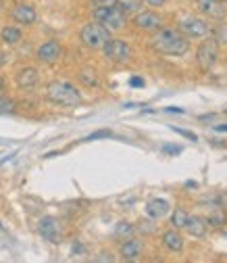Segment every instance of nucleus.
Masks as SVG:
<instances>
[{
    "mask_svg": "<svg viewBox=\"0 0 227 263\" xmlns=\"http://www.w3.org/2000/svg\"><path fill=\"white\" fill-rule=\"evenodd\" d=\"M150 46L167 57H181L188 52L190 42L175 27H158V31L150 38Z\"/></svg>",
    "mask_w": 227,
    "mask_h": 263,
    "instance_id": "f257e3e1",
    "label": "nucleus"
},
{
    "mask_svg": "<svg viewBox=\"0 0 227 263\" xmlns=\"http://www.w3.org/2000/svg\"><path fill=\"white\" fill-rule=\"evenodd\" d=\"M46 96L54 105H60V107L81 105V92L69 82H50L46 88Z\"/></svg>",
    "mask_w": 227,
    "mask_h": 263,
    "instance_id": "f03ea898",
    "label": "nucleus"
},
{
    "mask_svg": "<svg viewBox=\"0 0 227 263\" xmlns=\"http://www.w3.org/2000/svg\"><path fill=\"white\" fill-rule=\"evenodd\" d=\"M94 19L102 23L105 27H109L111 31L123 29L127 23V13L119 7V3L115 5H105V7H96L94 9Z\"/></svg>",
    "mask_w": 227,
    "mask_h": 263,
    "instance_id": "7ed1b4c3",
    "label": "nucleus"
},
{
    "mask_svg": "<svg viewBox=\"0 0 227 263\" xmlns=\"http://www.w3.org/2000/svg\"><path fill=\"white\" fill-rule=\"evenodd\" d=\"M79 40L88 48H102L111 40V29L105 27L102 23H98V21H96V23H88L79 31Z\"/></svg>",
    "mask_w": 227,
    "mask_h": 263,
    "instance_id": "20e7f679",
    "label": "nucleus"
},
{
    "mask_svg": "<svg viewBox=\"0 0 227 263\" xmlns=\"http://www.w3.org/2000/svg\"><path fill=\"white\" fill-rule=\"evenodd\" d=\"M217 57H219V42L215 38H204L196 50V63L202 71H209L215 67L217 63Z\"/></svg>",
    "mask_w": 227,
    "mask_h": 263,
    "instance_id": "39448f33",
    "label": "nucleus"
},
{
    "mask_svg": "<svg viewBox=\"0 0 227 263\" xmlns=\"http://www.w3.org/2000/svg\"><path fill=\"white\" fill-rule=\"evenodd\" d=\"M179 31L185 38H196V40H204L211 36V27L204 19L200 17H185L179 21Z\"/></svg>",
    "mask_w": 227,
    "mask_h": 263,
    "instance_id": "423d86ee",
    "label": "nucleus"
},
{
    "mask_svg": "<svg viewBox=\"0 0 227 263\" xmlns=\"http://www.w3.org/2000/svg\"><path fill=\"white\" fill-rule=\"evenodd\" d=\"M102 50H105V57L113 63H125V61L132 59V46H129L127 42H123V40H113L111 38L102 46Z\"/></svg>",
    "mask_w": 227,
    "mask_h": 263,
    "instance_id": "0eeeda50",
    "label": "nucleus"
},
{
    "mask_svg": "<svg viewBox=\"0 0 227 263\" xmlns=\"http://www.w3.org/2000/svg\"><path fill=\"white\" fill-rule=\"evenodd\" d=\"M60 57H63V46L56 40H48L42 46H38V50H36V59L40 63H44V65H52Z\"/></svg>",
    "mask_w": 227,
    "mask_h": 263,
    "instance_id": "6e6552de",
    "label": "nucleus"
},
{
    "mask_svg": "<svg viewBox=\"0 0 227 263\" xmlns=\"http://www.w3.org/2000/svg\"><path fill=\"white\" fill-rule=\"evenodd\" d=\"M38 232L42 234V238L50 240V242H58L60 236H63V230H60V223L56 217H42L38 221Z\"/></svg>",
    "mask_w": 227,
    "mask_h": 263,
    "instance_id": "1a4fd4ad",
    "label": "nucleus"
},
{
    "mask_svg": "<svg viewBox=\"0 0 227 263\" xmlns=\"http://www.w3.org/2000/svg\"><path fill=\"white\" fill-rule=\"evenodd\" d=\"M196 7L200 13L209 15L215 21H223L227 17V7L223 5V0H196Z\"/></svg>",
    "mask_w": 227,
    "mask_h": 263,
    "instance_id": "9d476101",
    "label": "nucleus"
},
{
    "mask_svg": "<svg viewBox=\"0 0 227 263\" xmlns=\"http://www.w3.org/2000/svg\"><path fill=\"white\" fill-rule=\"evenodd\" d=\"M15 80H17V86H19V88H23V90H34V88L38 86V82H40V73H38L36 67H23V69L17 71Z\"/></svg>",
    "mask_w": 227,
    "mask_h": 263,
    "instance_id": "9b49d317",
    "label": "nucleus"
},
{
    "mask_svg": "<svg viewBox=\"0 0 227 263\" xmlns=\"http://www.w3.org/2000/svg\"><path fill=\"white\" fill-rule=\"evenodd\" d=\"M11 15L21 25H34L38 21V13H36V9L31 7V5H15V9H13Z\"/></svg>",
    "mask_w": 227,
    "mask_h": 263,
    "instance_id": "f8f14e48",
    "label": "nucleus"
},
{
    "mask_svg": "<svg viewBox=\"0 0 227 263\" xmlns=\"http://www.w3.org/2000/svg\"><path fill=\"white\" fill-rule=\"evenodd\" d=\"M142 251H144V242H142L140 238H134V236H129V238L121 245V257H123L125 261H136V259H140Z\"/></svg>",
    "mask_w": 227,
    "mask_h": 263,
    "instance_id": "ddd939ff",
    "label": "nucleus"
},
{
    "mask_svg": "<svg viewBox=\"0 0 227 263\" xmlns=\"http://www.w3.org/2000/svg\"><path fill=\"white\" fill-rule=\"evenodd\" d=\"M134 23L140 29H158L160 25H163V19H160L156 13H152V11H142V13L136 15Z\"/></svg>",
    "mask_w": 227,
    "mask_h": 263,
    "instance_id": "4468645a",
    "label": "nucleus"
},
{
    "mask_svg": "<svg viewBox=\"0 0 227 263\" xmlns=\"http://www.w3.org/2000/svg\"><path fill=\"white\" fill-rule=\"evenodd\" d=\"M169 209H171L169 201H165V199H154V201H150V203L146 205V215H148L150 219H160V217H165V215L169 213Z\"/></svg>",
    "mask_w": 227,
    "mask_h": 263,
    "instance_id": "2eb2a0df",
    "label": "nucleus"
},
{
    "mask_svg": "<svg viewBox=\"0 0 227 263\" xmlns=\"http://www.w3.org/2000/svg\"><path fill=\"white\" fill-rule=\"evenodd\" d=\"M207 221L202 219V217H198V215H188V221H185V230L192 234V236H196V238H202L204 234H207Z\"/></svg>",
    "mask_w": 227,
    "mask_h": 263,
    "instance_id": "dca6fc26",
    "label": "nucleus"
},
{
    "mask_svg": "<svg viewBox=\"0 0 227 263\" xmlns=\"http://www.w3.org/2000/svg\"><path fill=\"white\" fill-rule=\"evenodd\" d=\"M163 245L171 251V253H179L183 249V238L179 236V232L173 228V230H167V232L163 234Z\"/></svg>",
    "mask_w": 227,
    "mask_h": 263,
    "instance_id": "f3484780",
    "label": "nucleus"
},
{
    "mask_svg": "<svg viewBox=\"0 0 227 263\" xmlns=\"http://www.w3.org/2000/svg\"><path fill=\"white\" fill-rule=\"evenodd\" d=\"M0 38H3V42L5 44H19L21 42V38H23V31L19 29V27H13V25H7V27H3V31H0Z\"/></svg>",
    "mask_w": 227,
    "mask_h": 263,
    "instance_id": "a211bd4d",
    "label": "nucleus"
},
{
    "mask_svg": "<svg viewBox=\"0 0 227 263\" xmlns=\"http://www.w3.org/2000/svg\"><path fill=\"white\" fill-rule=\"evenodd\" d=\"M79 82L84 84V86H88V88H96L98 86V76H96V71L92 69V67H84V69H79Z\"/></svg>",
    "mask_w": 227,
    "mask_h": 263,
    "instance_id": "6ab92c4d",
    "label": "nucleus"
},
{
    "mask_svg": "<svg viewBox=\"0 0 227 263\" xmlns=\"http://www.w3.org/2000/svg\"><path fill=\"white\" fill-rule=\"evenodd\" d=\"M134 232H136V228L129 221H119L115 226V236L117 238H129V236H134Z\"/></svg>",
    "mask_w": 227,
    "mask_h": 263,
    "instance_id": "aec40b11",
    "label": "nucleus"
},
{
    "mask_svg": "<svg viewBox=\"0 0 227 263\" xmlns=\"http://www.w3.org/2000/svg\"><path fill=\"white\" fill-rule=\"evenodd\" d=\"M185 221H188V213L183 209H175L171 215V226L175 230H181V228H185Z\"/></svg>",
    "mask_w": 227,
    "mask_h": 263,
    "instance_id": "412c9836",
    "label": "nucleus"
},
{
    "mask_svg": "<svg viewBox=\"0 0 227 263\" xmlns=\"http://www.w3.org/2000/svg\"><path fill=\"white\" fill-rule=\"evenodd\" d=\"M211 34H215V40L217 42H227V23L221 21L215 29H211Z\"/></svg>",
    "mask_w": 227,
    "mask_h": 263,
    "instance_id": "4be33fe9",
    "label": "nucleus"
},
{
    "mask_svg": "<svg viewBox=\"0 0 227 263\" xmlns=\"http://www.w3.org/2000/svg\"><path fill=\"white\" fill-rule=\"evenodd\" d=\"M119 7H121L125 13H136V11H140V7H142V0H125V3H119Z\"/></svg>",
    "mask_w": 227,
    "mask_h": 263,
    "instance_id": "5701e85b",
    "label": "nucleus"
},
{
    "mask_svg": "<svg viewBox=\"0 0 227 263\" xmlns=\"http://www.w3.org/2000/svg\"><path fill=\"white\" fill-rule=\"evenodd\" d=\"M15 109V103L7 96H0V115H7V113H13Z\"/></svg>",
    "mask_w": 227,
    "mask_h": 263,
    "instance_id": "b1692460",
    "label": "nucleus"
},
{
    "mask_svg": "<svg viewBox=\"0 0 227 263\" xmlns=\"http://www.w3.org/2000/svg\"><path fill=\"white\" fill-rule=\"evenodd\" d=\"M105 136H111L109 129H100V132H94V134H90L86 140H98V138H105Z\"/></svg>",
    "mask_w": 227,
    "mask_h": 263,
    "instance_id": "393cba45",
    "label": "nucleus"
},
{
    "mask_svg": "<svg viewBox=\"0 0 227 263\" xmlns=\"http://www.w3.org/2000/svg\"><path fill=\"white\" fill-rule=\"evenodd\" d=\"M175 132H177V134H181V136H185V138H190L192 142H196L198 138H196V134H192V132H188V129H181V127H173Z\"/></svg>",
    "mask_w": 227,
    "mask_h": 263,
    "instance_id": "a878e982",
    "label": "nucleus"
},
{
    "mask_svg": "<svg viewBox=\"0 0 227 263\" xmlns=\"http://www.w3.org/2000/svg\"><path fill=\"white\" fill-rule=\"evenodd\" d=\"M129 86H134V88H142V86H144V80H142V78H132V80H129Z\"/></svg>",
    "mask_w": 227,
    "mask_h": 263,
    "instance_id": "bb28decb",
    "label": "nucleus"
},
{
    "mask_svg": "<svg viewBox=\"0 0 227 263\" xmlns=\"http://www.w3.org/2000/svg\"><path fill=\"white\" fill-rule=\"evenodd\" d=\"M94 261H115V257H111V253H100Z\"/></svg>",
    "mask_w": 227,
    "mask_h": 263,
    "instance_id": "cd10ccee",
    "label": "nucleus"
},
{
    "mask_svg": "<svg viewBox=\"0 0 227 263\" xmlns=\"http://www.w3.org/2000/svg\"><path fill=\"white\" fill-rule=\"evenodd\" d=\"M163 153H181L179 146H173V144H165L163 146Z\"/></svg>",
    "mask_w": 227,
    "mask_h": 263,
    "instance_id": "c85d7f7f",
    "label": "nucleus"
},
{
    "mask_svg": "<svg viewBox=\"0 0 227 263\" xmlns=\"http://www.w3.org/2000/svg\"><path fill=\"white\" fill-rule=\"evenodd\" d=\"M146 3L150 5V7H154V9H160L165 5V0H146Z\"/></svg>",
    "mask_w": 227,
    "mask_h": 263,
    "instance_id": "c756f323",
    "label": "nucleus"
},
{
    "mask_svg": "<svg viewBox=\"0 0 227 263\" xmlns=\"http://www.w3.org/2000/svg\"><path fill=\"white\" fill-rule=\"evenodd\" d=\"M209 221H211V226H215V228H217V226H221V223H223V217H221V215H215V217H211Z\"/></svg>",
    "mask_w": 227,
    "mask_h": 263,
    "instance_id": "7c9ffc66",
    "label": "nucleus"
},
{
    "mask_svg": "<svg viewBox=\"0 0 227 263\" xmlns=\"http://www.w3.org/2000/svg\"><path fill=\"white\" fill-rule=\"evenodd\" d=\"M215 129H217V132H227V123H225V125H217Z\"/></svg>",
    "mask_w": 227,
    "mask_h": 263,
    "instance_id": "2f4dec72",
    "label": "nucleus"
},
{
    "mask_svg": "<svg viewBox=\"0 0 227 263\" xmlns=\"http://www.w3.org/2000/svg\"><path fill=\"white\" fill-rule=\"evenodd\" d=\"M3 88H5V78L0 76V92H3Z\"/></svg>",
    "mask_w": 227,
    "mask_h": 263,
    "instance_id": "473e14b6",
    "label": "nucleus"
},
{
    "mask_svg": "<svg viewBox=\"0 0 227 263\" xmlns=\"http://www.w3.org/2000/svg\"><path fill=\"white\" fill-rule=\"evenodd\" d=\"M3 7H5V0H0V11H3Z\"/></svg>",
    "mask_w": 227,
    "mask_h": 263,
    "instance_id": "72a5a7b5",
    "label": "nucleus"
},
{
    "mask_svg": "<svg viewBox=\"0 0 227 263\" xmlns=\"http://www.w3.org/2000/svg\"><path fill=\"white\" fill-rule=\"evenodd\" d=\"M3 63H5V57H3V54H0V65H3Z\"/></svg>",
    "mask_w": 227,
    "mask_h": 263,
    "instance_id": "f704fd0d",
    "label": "nucleus"
},
{
    "mask_svg": "<svg viewBox=\"0 0 227 263\" xmlns=\"http://www.w3.org/2000/svg\"><path fill=\"white\" fill-rule=\"evenodd\" d=\"M96 3H105V0H96Z\"/></svg>",
    "mask_w": 227,
    "mask_h": 263,
    "instance_id": "c9c22d12",
    "label": "nucleus"
},
{
    "mask_svg": "<svg viewBox=\"0 0 227 263\" xmlns=\"http://www.w3.org/2000/svg\"><path fill=\"white\" fill-rule=\"evenodd\" d=\"M223 3H227V0H223Z\"/></svg>",
    "mask_w": 227,
    "mask_h": 263,
    "instance_id": "e433bc0d",
    "label": "nucleus"
}]
</instances>
